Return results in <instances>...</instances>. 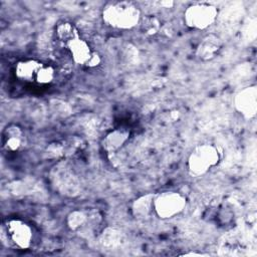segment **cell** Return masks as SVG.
<instances>
[{"mask_svg": "<svg viewBox=\"0 0 257 257\" xmlns=\"http://www.w3.org/2000/svg\"><path fill=\"white\" fill-rule=\"evenodd\" d=\"M139 24L141 31L147 36H154L161 30V21L154 15H147L144 18H141Z\"/></svg>", "mask_w": 257, "mask_h": 257, "instance_id": "obj_18", "label": "cell"}, {"mask_svg": "<svg viewBox=\"0 0 257 257\" xmlns=\"http://www.w3.org/2000/svg\"><path fill=\"white\" fill-rule=\"evenodd\" d=\"M42 62L35 59H26L17 62L15 65L14 73L15 76L23 81L34 82L35 75L41 66Z\"/></svg>", "mask_w": 257, "mask_h": 257, "instance_id": "obj_14", "label": "cell"}, {"mask_svg": "<svg viewBox=\"0 0 257 257\" xmlns=\"http://www.w3.org/2000/svg\"><path fill=\"white\" fill-rule=\"evenodd\" d=\"M52 186L60 194L73 197L79 193L80 183L77 176L65 165H58L50 172Z\"/></svg>", "mask_w": 257, "mask_h": 257, "instance_id": "obj_6", "label": "cell"}, {"mask_svg": "<svg viewBox=\"0 0 257 257\" xmlns=\"http://www.w3.org/2000/svg\"><path fill=\"white\" fill-rule=\"evenodd\" d=\"M130 130L115 128L108 134L102 140V148L107 154H113L120 149L130 138Z\"/></svg>", "mask_w": 257, "mask_h": 257, "instance_id": "obj_12", "label": "cell"}, {"mask_svg": "<svg viewBox=\"0 0 257 257\" xmlns=\"http://www.w3.org/2000/svg\"><path fill=\"white\" fill-rule=\"evenodd\" d=\"M141 18V10L138 6L127 1L111 2L102 11L103 22L115 29H132L140 23Z\"/></svg>", "mask_w": 257, "mask_h": 257, "instance_id": "obj_1", "label": "cell"}, {"mask_svg": "<svg viewBox=\"0 0 257 257\" xmlns=\"http://www.w3.org/2000/svg\"><path fill=\"white\" fill-rule=\"evenodd\" d=\"M54 76H55L54 68L49 64L42 63L35 75L34 82L40 85H45L52 82V80L54 79Z\"/></svg>", "mask_w": 257, "mask_h": 257, "instance_id": "obj_19", "label": "cell"}, {"mask_svg": "<svg viewBox=\"0 0 257 257\" xmlns=\"http://www.w3.org/2000/svg\"><path fill=\"white\" fill-rule=\"evenodd\" d=\"M55 31H56L57 39L60 42H62L64 45H66L71 40L80 37L77 28L74 26V24L68 21H63L58 23Z\"/></svg>", "mask_w": 257, "mask_h": 257, "instance_id": "obj_16", "label": "cell"}, {"mask_svg": "<svg viewBox=\"0 0 257 257\" xmlns=\"http://www.w3.org/2000/svg\"><path fill=\"white\" fill-rule=\"evenodd\" d=\"M155 194L149 193L136 199L132 205V213L137 219H146L154 210Z\"/></svg>", "mask_w": 257, "mask_h": 257, "instance_id": "obj_15", "label": "cell"}, {"mask_svg": "<svg viewBox=\"0 0 257 257\" xmlns=\"http://www.w3.org/2000/svg\"><path fill=\"white\" fill-rule=\"evenodd\" d=\"M184 256H192V255H198V256H201V255H206V254H203V253H196V252H189V253H184L183 254Z\"/></svg>", "mask_w": 257, "mask_h": 257, "instance_id": "obj_22", "label": "cell"}, {"mask_svg": "<svg viewBox=\"0 0 257 257\" xmlns=\"http://www.w3.org/2000/svg\"><path fill=\"white\" fill-rule=\"evenodd\" d=\"M221 152L213 144H202L195 147L188 157V172L192 177H201L221 161Z\"/></svg>", "mask_w": 257, "mask_h": 257, "instance_id": "obj_2", "label": "cell"}, {"mask_svg": "<svg viewBox=\"0 0 257 257\" xmlns=\"http://www.w3.org/2000/svg\"><path fill=\"white\" fill-rule=\"evenodd\" d=\"M1 143L7 152H16L24 144V134L22 128L14 123L7 124L1 135Z\"/></svg>", "mask_w": 257, "mask_h": 257, "instance_id": "obj_11", "label": "cell"}, {"mask_svg": "<svg viewBox=\"0 0 257 257\" xmlns=\"http://www.w3.org/2000/svg\"><path fill=\"white\" fill-rule=\"evenodd\" d=\"M236 110L245 118L255 117L257 112V87L250 85L239 90L234 96Z\"/></svg>", "mask_w": 257, "mask_h": 257, "instance_id": "obj_7", "label": "cell"}, {"mask_svg": "<svg viewBox=\"0 0 257 257\" xmlns=\"http://www.w3.org/2000/svg\"><path fill=\"white\" fill-rule=\"evenodd\" d=\"M186 205V197L175 191H165L155 195L154 198V211L161 219H171L179 215Z\"/></svg>", "mask_w": 257, "mask_h": 257, "instance_id": "obj_4", "label": "cell"}, {"mask_svg": "<svg viewBox=\"0 0 257 257\" xmlns=\"http://www.w3.org/2000/svg\"><path fill=\"white\" fill-rule=\"evenodd\" d=\"M83 147V141L77 137H69L49 144L45 150L47 158L60 160L76 154Z\"/></svg>", "mask_w": 257, "mask_h": 257, "instance_id": "obj_8", "label": "cell"}, {"mask_svg": "<svg viewBox=\"0 0 257 257\" xmlns=\"http://www.w3.org/2000/svg\"><path fill=\"white\" fill-rule=\"evenodd\" d=\"M1 238L3 242L8 241L19 249H27L30 247L33 233L31 227L24 221L19 219L6 220L1 226Z\"/></svg>", "mask_w": 257, "mask_h": 257, "instance_id": "obj_3", "label": "cell"}, {"mask_svg": "<svg viewBox=\"0 0 257 257\" xmlns=\"http://www.w3.org/2000/svg\"><path fill=\"white\" fill-rule=\"evenodd\" d=\"M65 46L68 49V51L70 52L71 57L76 64L85 65L87 60L89 59L90 55L93 52L91 50L89 44L81 37L71 40Z\"/></svg>", "mask_w": 257, "mask_h": 257, "instance_id": "obj_13", "label": "cell"}, {"mask_svg": "<svg viewBox=\"0 0 257 257\" xmlns=\"http://www.w3.org/2000/svg\"><path fill=\"white\" fill-rule=\"evenodd\" d=\"M223 42L220 37L215 34L206 35L198 44L196 55L203 61H208L215 58L221 51Z\"/></svg>", "mask_w": 257, "mask_h": 257, "instance_id": "obj_10", "label": "cell"}, {"mask_svg": "<svg viewBox=\"0 0 257 257\" xmlns=\"http://www.w3.org/2000/svg\"><path fill=\"white\" fill-rule=\"evenodd\" d=\"M100 221V215L96 211L74 210L71 211L67 218L66 224L71 231H80L85 228H90L91 225H96Z\"/></svg>", "mask_w": 257, "mask_h": 257, "instance_id": "obj_9", "label": "cell"}, {"mask_svg": "<svg viewBox=\"0 0 257 257\" xmlns=\"http://www.w3.org/2000/svg\"><path fill=\"white\" fill-rule=\"evenodd\" d=\"M218 9L211 4L196 3L190 5L184 13L185 24L192 29L204 30L217 19Z\"/></svg>", "mask_w": 257, "mask_h": 257, "instance_id": "obj_5", "label": "cell"}, {"mask_svg": "<svg viewBox=\"0 0 257 257\" xmlns=\"http://www.w3.org/2000/svg\"><path fill=\"white\" fill-rule=\"evenodd\" d=\"M100 62H101V57H100V55H99L97 52L93 51L84 66L89 67V68H94V67L98 66V65L100 64Z\"/></svg>", "mask_w": 257, "mask_h": 257, "instance_id": "obj_20", "label": "cell"}, {"mask_svg": "<svg viewBox=\"0 0 257 257\" xmlns=\"http://www.w3.org/2000/svg\"><path fill=\"white\" fill-rule=\"evenodd\" d=\"M122 234L113 228L105 229L99 239V242L103 248L115 249L122 243Z\"/></svg>", "mask_w": 257, "mask_h": 257, "instance_id": "obj_17", "label": "cell"}, {"mask_svg": "<svg viewBox=\"0 0 257 257\" xmlns=\"http://www.w3.org/2000/svg\"><path fill=\"white\" fill-rule=\"evenodd\" d=\"M161 7L164 8H172L174 6V2L173 1H161V2H157Z\"/></svg>", "mask_w": 257, "mask_h": 257, "instance_id": "obj_21", "label": "cell"}]
</instances>
